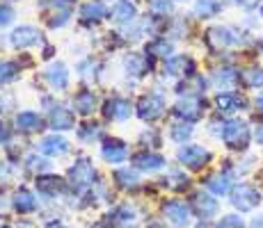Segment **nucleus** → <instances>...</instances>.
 <instances>
[{"instance_id":"1","label":"nucleus","mask_w":263,"mask_h":228,"mask_svg":"<svg viewBox=\"0 0 263 228\" xmlns=\"http://www.w3.org/2000/svg\"><path fill=\"white\" fill-rule=\"evenodd\" d=\"M67 182H69V190L78 192V194H85L87 190H92L96 185V169L92 167V162L89 160L73 162L67 174Z\"/></svg>"},{"instance_id":"2","label":"nucleus","mask_w":263,"mask_h":228,"mask_svg":"<svg viewBox=\"0 0 263 228\" xmlns=\"http://www.w3.org/2000/svg\"><path fill=\"white\" fill-rule=\"evenodd\" d=\"M252 139L250 126L245 123L242 119H231L222 126V141L227 144V149L231 151H247Z\"/></svg>"},{"instance_id":"3","label":"nucleus","mask_w":263,"mask_h":228,"mask_svg":"<svg viewBox=\"0 0 263 228\" xmlns=\"http://www.w3.org/2000/svg\"><path fill=\"white\" fill-rule=\"evenodd\" d=\"M211 158H213L211 151L204 149L201 144H188V146H181V149L176 151V160H179L183 167L192 169V171L204 169V167L211 162Z\"/></svg>"},{"instance_id":"4","label":"nucleus","mask_w":263,"mask_h":228,"mask_svg":"<svg viewBox=\"0 0 263 228\" xmlns=\"http://www.w3.org/2000/svg\"><path fill=\"white\" fill-rule=\"evenodd\" d=\"M261 203V192L256 190L254 185H247V182H240L231 190V205L240 212H250L254 210L256 205Z\"/></svg>"},{"instance_id":"5","label":"nucleus","mask_w":263,"mask_h":228,"mask_svg":"<svg viewBox=\"0 0 263 228\" xmlns=\"http://www.w3.org/2000/svg\"><path fill=\"white\" fill-rule=\"evenodd\" d=\"M163 217L174 228H185L190 224V205L179 199H170L163 203Z\"/></svg>"},{"instance_id":"6","label":"nucleus","mask_w":263,"mask_h":228,"mask_svg":"<svg viewBox=\"0 0 263 228\" xmlns=\"http://www.w3.org/2000/svg\"><path fill=\"white\" fill-rule=\"evenodd\" d=\"M165 114V98L160 94H144L138 103V116L144 121H156Z\"/></svg>"},{"instance_id":"7","label":"nucleus","mask_w":263,"mask_h":228,"mask_svg":"<svg viewBox=\"0 0 263 228\" xmlns=\"http://www.w3.org/2000/svg\"><path fill=\"white\" fill-rule=\"evenodd\" d=\"M190 208L199 219H213L217 215V210H220V203H217L215 196L209 194V192H195L192 201H190Z\"/></svg>"},{"instance_id":"8","label":"nucleus","mask_w":263,"mask_h":228,"mask_svg":"<svg viewBox=\"0 0 263 228\" xmlns=\"http://www.w3.org/2000/svg\"><path fill=\"white\" fill-rule=\"evenodd\" d=\"M174 114L183 121H199L204 114V100L199 96H183L181 100H176Z\"/></svg>"},{"instance_id":"9","label":"nucleus","mask_w":263,"mask_h":228,"mask_svg":"<svg viewBox=\"0 0 263 228\" xmlns=\"http://www.w3.org/2000/svg\"><path fill=\"white\" fill-rule=\"evenodd\" d=\"M209 44L213 48H231V46L240 44V32L229 25H217L209 30Z\"/></svg>"},{"instance_id":"10","label":"nucleus","mask_w":263,"mask_h":228,"mask_svg":"<svg viewBox=\"0 0 263 228\" xmlns=\"http://www.w3.org/2000/svg\"><path fill=\"white\" fill-rule=\"evenodd\" d=\"M101 155L110 164H119V162L128 158V146H126V141L117 139V137H105L103 144H101Z\"/></svg>"},{"instance_id":"11","label":"nucleus","mask_w":263,"mask_h":228,"mask_svg":"<svg viewBox=\"0 0 263 228\" xmlns=\"http://www.w3.org/2000/svg\"><path fill=\"white\" fill-rule=\"evenodd\" d=\"M48 123L50 128L55 130H69L73 128V114L67 105H60V103H50L48 105Z\"/></svg>"},{"instance_id":"12","label":"nucleus","mask_w":263,"mask_h":228,"mask_svg":"<svg viewBox=\"0 0 263 228\" xmlns=\"http://www.w3.org/2000/svg\"><path fill=\"white\" fill-rule=\"evenodd\" d=\"M247 100L242 98L238 91H222V94L215 96V108L220 110L222 114H234V112H240L245 110Z\"/></svg>"},{"instance_id":"13","label":"nucleus","mask_w":263,"mask_h":228,"mask_svg":"<svg viewBox=\"0 0 263 228\" xmlns=\"http://www.w3.org/2000/svg\"><path fill=\"white\" fill-rule=\"evenodd\" d=\"M9 205H12L16 212H21V215H28V212L39 210L37 196H34L30 190H25V187H21V190L14 192V194H12V203H9Z\"/></svg>"},{"instance_id":"14","label":"nucleus","mask_w":263,"mask_h":228,"mask_svg":"<svg viewBox=\"0 0 263 228\" xmlns=\"http://www.w3.org/2000/svg\"><path fill=\"white\" fill-rule=\"evenodd\" d=\"M69 187V182H64L62 178L58 176H39L37 180V190L42 192L46 199H58L60 194H64Z\"/></svg>"},{"instance_id":"15","label":"nucleus","mask_w":263,"mask_h":228,"mask_svg":"<svg viewBox=\"0 0 263 228\" xmlns=\"http://www.w3.org/2000/svg\"><path fill=\"white\" fill-rule=\"evenodd\" d=\"M195 59L188 57V55H174L167 62V73L170 75H179V78H192L195 75Z\"/></svg>"},{"instance_id":"16","label":"nucleus","mask_w":263,"mask_h":228,"mask_svg":"<svg viewBox=\"0 0 263 228\" xmlns=\"http://www.w3.org/2000/svg\"><path fill=\"white\" fill-rule=\"evenodd\" d=\"M39 30L37 28H30V25H21L16 28L12 34H9V42H12L14 48H30V46L39 44Z\"/></svg>"},{"instance_id":"17","label":"nucleus","mask_w":263,"mask_h":228,"mask_svg":"<svg viewBox=\"0 0 263 228\" xmlns=\"http://www.w3.org/2000/svg\"><path fill=\"white\" fill-rule=\"evenodd\" d=\"M44 78H46V82L50 85L53 89H67L69 87V69L64 67L62 62H55L50 64L46 69V73H44Z\"/></svg>"},{"instance_id":"18","label":"nucleus","mask_w":263,"mask_h":228,"mask_svg":"<svg viewBox=\"0 0 263 228\" xmlns=\"http://www.w3.org/2000/svg\"><path fill=\"white\" fill-rule=\"evenodd\" d=\"M103 116L112 121H126L130 116V105L124 98H110L103 105Z\"/></svg>"},{"instance_id":"19","label":"nucleus","mask_w":263,"mask_h":228,"mask_svg":"<svg viewBox=\"0 0 263 228\" xmlns=\"http://www.w3.org/2000/svg\"><path fill=\"white\" fill-rule=\"evenodd\" d=\"M39 149H42L44 155L60 158V155H64L69 151V141L64 139V137H60V135H48V137H44V139H42Z\"/></svg>"},{"instance_id":"20","label":"nucleus","mask_w":263,"mask_h":228,"mask_svg":"<svg viewBox=\"0 0 263 228\" xmlns=\"http://www.w3.org/2000/svg\"><path fill=\"white\" fill-rule=\"evenodd\" d=\"M133 164H135L138 171H160V169H165V158L158 155V153H149V151H144V153L135 155Z\"/></svg>"},{"instance_id":"21","label":"nucleus","mask_w":263,"mask_h":228,"mask_svg":"<svg viewBox=\"0 0 263 228\" xmlns=\"http://www.w3.org/2000/svg\"><path fill=\"white\" fill-rule=\"evenodd\" d=\"M231 185H234V178L229 174H213L206 178V190L211 192L213 196H222V194H229L231 192Z\"/></svg>"},{"instance_id":"22","label":"nucleus","mask_w":263,"mask_h":228,"mask_svg":"<svg viewBox=\"0 0 263 228\" xmlns=\"http://www.w3.org/2000/svg\"><path fill=\"white\" fill-rule=\"evenodd\" d=\"M105 16H108V7H105L103 3H99V0L85 3L83 9H80V18H83L85 23H99V21H103Z\"/></svg>"},{"instance_id":"23","label":"nucleus","mask_w":263,"mask_h":228,"mask_svg":"<svg viewBox=\"0 0 263 228\" xmlns=\"http://www.w3.org/2000/svg\"><path fill=\"white\" fill-rule=\"evenodd\" d=\"M124 69L128 75H135V78H142L146 75V71H149V59L144 57V55L140 53H130L128 57L124 59Z\"/></svg>"},{"instance_id":"24","label":"nucleus","mask_w":263,"mask_h":228,"mask_svg":"<svg viewBox=\"0 0 263 228\" xmlns=\"http://www.w3.org/2000/svg\"><path fill=\"white\" fill-rule=\"evenodd\" d=\"M14 123L21 133H37V130H42V116L37 112H21L16 114Z\"/></svg>"},{"instance_id":"25","label":"nucleus","mask_w":263,"mask_h":228,"mask_svg":"<svg viewBox=\"0 0 263 228\" xmlns=\"http://www.w3.org/2000/svg\"><path fill=\"white\" fill-rule=\"evenodd\" d=\"M73 110L76 112H80V114H92L96 110V96L89 89L78 91L76 98H73Z\"/></svg>"},{"instance_id":"26","label":"nucleus","mask_w":263,"mask_h":228,"mask_svg":"<svg viewBox=\"0 0 263 228\" xmlns=\"http://www.w3.org/2000/svg\"><path fill=\"white\" fill-rule=\"evenodd\" d=\"M135 14H138V7L130 0H119L112 7V18L117 23H130L135 18Z\"/></svg>"},{"instance_id":"27","label":"nucleus","mask_w":263,"mask_h":228,"mask_svg":"<svg viewBox=\"0 0 263 228\" xmlns=\"http://www.w3.org/2000/svg\"><path fill=\"white\" fill-rule=\"evenodd\" d=\"M115 180L121 190H135L140 185V174L138 169H117L115 171Z\"/></svg>"},{"instance_id":"28","label":"nucleus","mask_w":263,"mask_h":228,"mask_svg":"<svg viewBox=\"0 0 263 228\" xmlns=\"http://www.w3.org/2000/svg\"><path fill=\"white\" fill-rule=\"evenodd\" d=\"M213 82H215V87H220V89H229L238 82V73H236L234 69H217L213 73Z\"/></svg>"},{"instance_id":"29","label":"nucleus","mask_w":263,"mask_h":228,"mask_svg":"<svg viewBox=\"0 0 263 228\" xmlns=\"http://www.w3.org/2000/svg\"><path fill=\"white\" fill-rule=\"evenodd\" d=\"M110 221H115V224H124V226H130L135 221V210L130 205H117L112 212H110L108 217Z\"/></svg>"},{"instance_id":"30","label":"nucleus","mask_w":263,"mask_h":228,"mask_svg":"<svg viewBox=\"0 0 263 228\" xmlns=\"http://www.w3.org/2000/svg\"><path fill=\"white\" fill-rule=\"evenodd\" d=\"M195 14L199 18H213L220 12V3L217 0H195Z\"/></svg>"},{"instance_id":"31","label":"nucleus","mask_w":263,"mask_h":228,"mask_svg":"<svg viewBox=\"0 0 263 228\" xmlns=\"http://www.w3.org/2000/svg\"><path fill=\"white\" fill-rule=\"evenodd\" d=\"M165 182H167V187L170 190H188V185H190V180H188V176L183 174V171L179 169V167H174V169H170V174H167V178H165Z\"/></svg>"},{"instance_id":"32","label":"nucleus","mask_w":263,"mask_h":228,"mask_svg":"<svg viewBox=\"0 0 263 228\" xmlns=\"http://www.w3.org/2000/svg\"><path fill=\"white\" fill-rule=\"evenodd\" d=\"M192 126H190V121H179V123H172V128H170V135H172V139L174 141H179V144H183V141H188L190 137H192Z\"/></svg>"},{"instance_id":"33","label":"nucleus","mask_w":263,"mask_h":228,"mask_svg":"<svg viewBox=\"0 0 263 228\" xmlns=\"http://www.w3.org/2000/svg\"><path fill=\"white\" fill-rule=\"evenodd\" d=\"M172 42H165V39H156V42H151L149 46H146V53L149 55H158V57H170L172 55Z\"/></svg>"},{"instance_id":"34","label":"nucleus","mask_w":263,"mask_h":228,"mask_svg":"<svg viewBox=\"0 0 263 228\" xmlns=\"http://www.w3.org/2000/svg\"><path fill=\"white\" fill-rule=\"evenodd\" d=\"M25 164H28V171H48L50 169V162L46 158H42V155H30V158L25 160Z\"/></svg>"},{"instance_id":"35","label":"nucleus","mask_w":263,"mask_h":228,"mask_svg":"<svg viewBox=\"0 0 263 228\" xmlns=\"http://www.w3.org/2000/svg\"><path fill=\"white\" fill-rule=\"evenodd\" d=\"M16 67H14L12 62H0V82L7 85L12 82V80H16Z\"/></svg>"},{"instance_id":"36","label":"nucleus","mask_w":263,"mask_h":228,"mask_svg":"<svg viewBox=\"0 0 263 228\" xmlns=\"http://www.w3.org/2000/svg\"><path fill=\"white\" fill-rule=\"evenodd\" d=\"M69 16H71L69 7H62V9H58L53 16H48V25H50V28H60V25H64L69 21Z\"/></svg>"},{"instance_id":"37","label":"nucleus","mask_w":263,"mask_h":228,"mask_svg":"<svg viewBox=\"0 0 263 228\" xmlns=\"http://www.w3.org/2000/svg\"><path fill=\"white\" fill-rule=\"evenodd\" d=\"M245 82L247 87H263V69H250L245 73Z\"/></svg>"},{"instance_id":"38","label":"nucleus","mask_w":263,"mask_h":228,"mask_svg":"<svg viewBox=\"0 0 263 228\" xmlns=\"http://www.w3.org/2000/svg\"><path fill=\"white\" fill-rule=\"evenodd\" d=\"M215 228H245V221L238 215H227L215 224Z\"/></svg>"},{"instance_id":"39","label":"nucleus","mask_w":263,"mask_h":228,"mask_svg":"<svg viewBox=\"0 0 263 228\" xmlns=\"http://www.w3.org/2000/svg\"><path fill=\"white\" fill-rule=\"evenodd\" d=\"M78 137H80V141H94L96 137H99V126L96 123L83 126V128L78 130Z\"/></svg>"},{"instance_id":"40","label":"nucleus","mask_w":263,"mask_h":228,"mask_svg":"<svg viewBox=\"0 0 263 228\" xmlns=\"http://www.w3.org/2000/svg\"><path fill=\"white\" fill-rule=\"evenodd\" d=\"M172 0H151V12L154 14H160V16H165V14L172 12Z\"/></svg>"},{"instance_id":"41","label":"nucleus","mask_w":263,"mask_h":228,"mask_svg":"<svg viewBox=\"0 0 263 228\" xmlns=\"http://www.w3.org/2000/svg\"><path fill=\"white\" fill-rule=\"evenodd\" d=\"M14 18V9L9 5H0V25H7Z\"/></svg>"},{"instance_id":"42","label":"nucleus","mask_w":263,"mask_h":228,"mask_svg":"<svg viewBox=\"0 0 263 228\" xmlns=\"http://www.w3.org/2000/svg\"><path fill=\"white\" fill-rule=\"evenodd\" d=\"M12 228H37V226H34L30 219H18V221H14L12 224Z\"/></svg>"},{"instance_id":"43","label":"nucleus","mask_w":263,"mask_h":228,"mask_svg":"<svg viewBox=\"0 0 263 228\" xmlns=\"http://www.w3.org/2000/svg\"><path fill=\"white\" fill-rule=\"evenodd\" d=\"M92 228H115V221L101 219V221H96V224H92Z\"/></svg>"},{"instance_id":"44","label":"nucleus","mask_w":263,"mask_h":228,"mask_svg":"<svg viewBox=\"0 0 263 228\" xmlns=\"http://www.w3.org/2000/svg\"><path fill=\"white\" fill-rule=\"evenodd\" d=\"M254 139H256V144H261V146H263V123L256 126V130H254Z\"/></svg>"},{"instance_id":"45","label":"nucleus","mask_w":263,"mask_h":228,"mask_svg":"<svg viewBox=\"0 0 263 228\" xmlns=\"http://www.w3.org/2000/svg\"><path fill=\"white\" fill-rule=\"evenodd\" d=\"M250 228H263V215L254 217V219H252V224H250Z\"/></svg>"},{"instance_id":"46","label":"nucleus","mask_w":263,"mask_h":228,"mask_svg":"<svg viewBox=\"0 0 263 228\" xmlns=\"http://www.w3.org/2000/svg\"><path fill=\"white\" fill-rule=\"evenodd\" d=\"M254 105H256V110H259V112L263 114V96H259V98L254 100Z\"/></svg>"},{"instance_id":"47","label":"nucleus","mask_w":263,"mask_h":228,"mask_svg":"<svg viewBox=\"0 0 263 228\" xmlns=\"http://www.w3.org/2000/svg\"><path fill=\"white\" fill-rule=\"evenodd\" d=\"M5 139H7V128L0 123V141H5Z\"/></svg>"},{"instance_id":"48","label":"nucleus","mask_w":263,"mask_h":228,"mask_svg":"<svg viewBox=\"0 0 263 228\" xmlns=\"http://www.w3.org/2000/svg\"><path fill=\"white\" fill-rule=\"evenodd\" d=\"M146 228H160V224H158V221H151V224L146 226Z\"/></svg>"},{"instance_id":"49","label":"nucleus","mask_w":263,"mask_h":228,"mask_svg":"<svg viewBox=\"0 0 263 228\" xmlns=\"http://www.w3.org/2000/svg\"><path fill=\"white\" fill-rule=\"evenodd\" d=\"M50 228H69V226H64V224H55V226H50Z\"/></svg>"},{"instance_id":"50","label":"nucleus","mask_w":263,"mask_h":228,"mask_svg":"<svg viewBox=\"0 0 263 228\" xmlns=\"http://www.w3.org/2000/svg\"><path fill=\"white\" fill-rule=\"evenodd\" d=\"M195 228H209V226H206V224H197Z\"/></svg>"},{"instance_id":"51","label":"nucleus","mask_w":263,"mask_h":228,"mask_svg":"<svg viewBox=\"0 0 263 228\" xmlns=\"http://www.w3.org/2000/svg\"><path fill=\"white\" fill-rule=\"evenodd\" d=\"M224 3H238V0H224Z\"/></svg>"},{"instance_id":"52","label":"nucleus","mask_w":263,"mask_h":228,"mask_svg":"<svg viewBox=\"0 0 263 228\" xmlns=\"http://www.w3.org/2000/svg\"><path fill=\"white\" fill-rule=\"evenodd\" d=\"M0 228H5V226H0Z\"/></svg>"},{"instance_id":"53","label":"nucleus","mask_w":263,"mask_h":228,"mask_svg":"<svg viewBox=\"0 0 263 228\" xmlns=\"http://www.w3.org/2000/svg\"><path fill=\"white\" fill-rule=\"evenodd\" d=\"M261 50H263V46H261Z\"/></svg>"}]
</instances>
